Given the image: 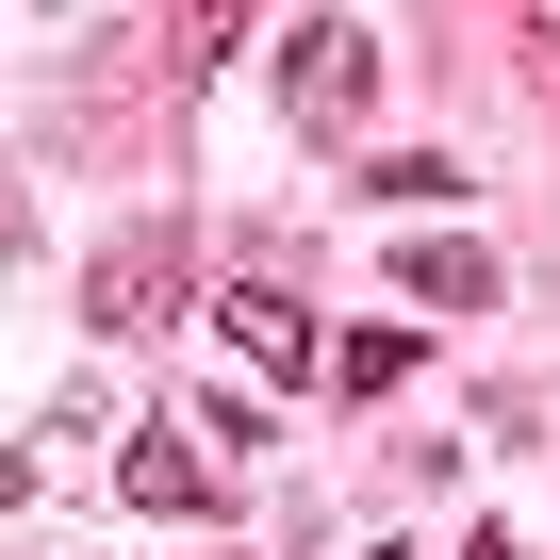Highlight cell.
<instances>
[{"label":"cell","instance_id":"obj_1","mask_svg":"<svg viewBox=\"0 0 560 560\" xmlns=\"http://www.w3.org/2000/svg\"><path fill=\"white\" fill-rule=\"evenodd\" d=\"M280 116L298 132H363L380 116V34L363 18H298L280 34Z\"/></svg>","mask_w":560,"mask_h":560},{"label":"cell","instance_id":"obj_2","mask_svg":"<svg viewBox=\"0 0 560 560\" xmlns=\"http://www.w3.org/2000/svg\"><path fill=\"white\" fill-rule=\"evenodd\" d=\"M214 330H231V363H247V380H330V330L280 298V280H231V298H214Z\"/></svg>","mask_w":560,"mask_h":560},{"label":"cell","instance_id":"obj_3","mask_svg":"<svg viewBox=\"0 0 560 560\" xmlns=\"http://www.w3.org/2000/svg\"><path fill=\"white\" fill-rule=\"evenodd\" d=\"M182 314V231H132V247H100V280H83V330H165Z\"/></svg>","mask_w":560,"mask_h":560},{"label":"cell","instance_id":"obj_4","mask_svg":"<svg viewBox=\"0 0 560 560\" xmlns=\"http://www.w3.org/2000/svg\"><path fill=\"white\" fill-rule=\"evenodd\" d=\"M116 494H132V511H165V527H198V511L231 494V462H214L198 429H132V445H116Z\"/></svg>","mask_w":560,"mask_h":560},{"label":"cell","instance_id":"obj_5","mask_svg":"<svg viewBox=\"0 0 560 560\" xmlns=\"http://www.w3.org/2000/svg\"><path fill=\"white\" fill-rule=\"evenodd\" d=\"M396 280H412L429 314H494V247H462V231H429V247H412Z\"/></svg>","mask_w":560,"mask_h":560},{"label":"cell","instance_id":"obj_6","mask_svg":"<svg viewBox=\"0 0 560 560\" xmlns=\"http://www.w3.org/2000/svg\"><path fill=\"white\" fill-rule=\"evenodd\" d=\"M363 198H396V214H429V198H462V165H445V149H380V165H363Z\"/></svg>","mask_w":560,"mask_h":560},{"label":"cell","instance_id":"obj_7","mask_svg":"<svg viewBox=\"0 0 560 560\" xmlns=\"http://www.w3.org/2000/svg\"><path fill=\"white\" fill-rule=\"evenodd\" d=\"M396 380H412V330H347L330 347V396H396Z\"/></svg>","mask_w":560,"mask_h":560},{"label":"cell","instance_id":"obj_8","mask_svg":"<svg viewBox=\"0 0 560 560\" xmlns=\"http://www.w3.org/2000/svg\"><path fill=\"white\" fill-rule=\"evenodd\" d=\"M182 34H198V67H214V50L247 34V0H182Z\"/></svg>","mask_w":560,"mask_h":560},{"label":"cell","instance_id":"obj_9","mask_svg":"<svg viewBox=\"0 0 560 560\" xmlns=\"http://www.w3.org/2000/svg\"><path fill=\"white\" fill-rule=\"evenodd\" d=\"M478 560H527V544H494V527H478Z\"/></svg>","mask_w":560,"mask_h":560},{"label":"cell","instance_id":"obj_10","mask_svg":"<svg viewBox=\"0 0 560 560\" xmlns=\"http://www.w3.org/2000/svg\"><path fill=\"white\" fill-rule=\"evenodd\" d=\"M363 560H412V544H363Z\"/></svg>","mask_w":560,"mask_h":560}]
</instances>
